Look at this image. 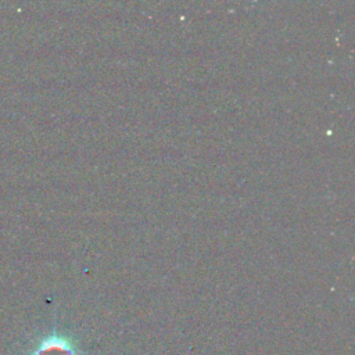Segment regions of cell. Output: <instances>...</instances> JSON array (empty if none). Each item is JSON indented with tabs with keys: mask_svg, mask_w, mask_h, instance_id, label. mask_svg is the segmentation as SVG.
<instances>
[{
	"mask_svg": "<svg viewBox=\"0 0 355 355\" xmlns=\"http://www.w3.org/2000/svg\"><path fill=\"white\" fill-rule=\"evenodd\" d=\"M31 355H78V348L68 337L51 334L42 338Z\"/></svg>",
	"mask_w": 355,
	"mask_h": 355,
	"instance_id": "6da1fadb",
	"label": "cell"
}]
</instances>
